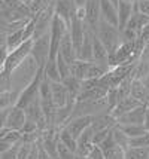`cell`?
Returning <instances> with one entry per match:
<instances>
[{"label": "cell", "instance_id": "1", "mask_svg": "<svg viewBox=\"0 0 149 159\" xmlns=\"http://www.w3.org/2000/svg\"><path fill=\"white\" fill-rule=\"evenodd\" d=\"M39 69H40V67L37 66V62H36L35 58L31 55L27 57V58L12 71V75H11L12 91H16V92L20 94V92L35 79V76L37 75Z\"/></svg>", "mask_w": 149, "mask_h": 159}, {"label": "cell", "instance_id": "2", "mask_svg": "<svg viewBox=\"0 0 149 159\" xmlns=\"http://www.w3.org/2000/svg\"><path fill=\"white\" fill-rule=\"evenodd\" d=\"M95 34L99 36V39L101 40V43L106 46L107 52H109V57L114 55L115 51L119 48V45L122 43L119 28L105 20H100L99 27L95 30Z\"/></svg>", "mask_w": 149, "mask_h": 159}, {"label": "cell", "instance_id": "3", "mask_svg": "<svg viewBox=\"0 0 149 159\" xmlns=\"http://www.w3.org/2000/svg\"><path fill=\"white\" fill-rule=\"evenodd\" d=\"M31 46H33V39H29L22 45H20L18 48H15L14 51H9L6 61H5V66H3V70L6 73H9V75H12V71L31 54Z\"/></svg>", "mask_w": 149, "mask_h": 159}, {"label": "cell", "instance_id": "4", "mask_svg": "<svg viewBox=\"0 0 149 159\" xmlns=\"http://www.w3.org/2000/svg\"><path fill=\"white\" fill-rule=\"evenodd\" d=\"M30 55L36 60L39 67H43V66L46 64V61L49 60V55H51L49 31L33 39V46H31V54H30Z\"/></svg>", "mask_w": 149, "mask_h": 159}, {"label": "cell", "instance_id": "5", "mask_svg": "<svg viewBox=\"0 0 149 159\" xmlns=\"http://www.w3.org/2000/svg\"><path fill=\"white\" fill-rule=\"evenodd\" d=\"M42 79H43V67H40L39 71H37V75L35 76V79L18 94V100H16L15 106H18L21 109H26L31 101H35L36 98H39V88H40Z\"/></svg>", "mask_w": 149, "mask_h": 159}, {"label": "cell", "instance_id": "6", "mask_svg": "<svg viewBox=\"0 0 149 159\" xmlns=\"http://www.w3.org/2000/svg\"><path fill=\"white\" fill-rule=\"evenodd\" d=\"M146 110H148V106L140 104L139 107L121 115L119 118L116 119V125H145Z\"/></svg>", "mask_w": 149, "mask_h": 159}, {"label": "cell", "instance_id": "7", "mask_svg": "<svg viewBox=\"0 0 149 159\" xmlns=\"http://www.w3.org/2000/svg\"><path fill=\"white\" fill-rule=\"evenodd\" d=\"M91 124H92L91 115H81V116H73V118L69 119L67 124L64 125V128L78 140L79 135L85 131L88 126H91Z\"/></svg>", "mask_w": 149, "mask_h": 159}, {"label": "cell", "instance_id": "8", "mask_svg": "<svg viewBox=\"0 0 149 159\" xmlns=\"http://www.w3.org/2000/svg\"><path fill=\"white\" fill-rule=\"evenodd\" d=\"M84 11H85V18H84V22H85L91 30H97L99 27V22L101 20V14H100V0H86V5L84 6Z\"/></svg>", "mask_w": 149, "mask_h": 159}, {"label": "cell", "instance_id": "9", "mask_svg": "<svg viewBox=\"0 0 149 159\" xmlns=\"http://www.w3.org/2000/svg\"><path fill=\"white\" fill-rule=\"evenodd\" d=\"M27 122V115L26 110L18 107V106H12L9 115H7V120H6V128L7 129H14V131H21L24 128V125Z\"/></svg>", "mask_w": 149, "mask_h": 159}, {"label": "cell", "instance_id": "10", "mask_svg": "<svg viewBox=\"0 0 149 159\" xmlns=\"http://www.w3.org/2000/svg\"><path fill=\"white\" fill-rule=\"evenodd\" d=\"M51 91H52V101L55 107H64L69 103L75 101L70 98V94L63 82H51Z\"/></svg>", "mask_w": 149, "mask_h": 159}, {"label": "cell", "instance_id": "11", "mask_svg": "<svg viewBox=\"0 0 149 159\" xmlns=\"http://www.w3.org/2000/svg\"><path fill=\"white\" fill-rule=\"evenodd\" d=\"M58 55H61L66 60V61L69 62V64H73L75 60H78V51L75 48V43L72 40L70 34H69V31L64 34V37L61 39V43H60V48H58Z\"/></svg>", "mask_w": 149, "mask_h": 159}, {"label": "cell", "instance_id": "12", "mask_svg": "<svg viewBox=\"0 0 149 159\" xmlns=\"http://www.w3.org/2000/svg\"><path fill=\"white\" fill-rule=\"evenodd\" d=\"M116 7H118V28L119 31H122L127 27L128 21L134 12V3L127 2V0H119Z\"/></svg>", "mask_w": 149, "mask_h": 159}, {"label": "cell", "instance_id": "13", "mask_svg": "<svg viewBox=\"0 0 149 159\" xmlns=\"http://www.w3.org/2000/svg\"><path fill=\"white\" fill-rule=\"evenodd\" d=\"M92 61L110 67V64H109V52H107L106 46L99 39V36L95 34V31H94V36H92Z\"/></svg>", "mask_w": 149, "mask_h": 159}, {"label": "cell", "instance_id": "14", "mask_svg": "<svg viewBox=\"0 0 149 159\" xmlns=\"http://www.w3.org/2000/svg\"><path fill=\"white\" fill-rule=\"evenodd\" d=\"M140 101H137L134 97H131V95H127V97H122L119 100V103L115 106L114 109H112V116H114L115 119H118L121 116V115H124V113H127V111L133 110V109H136V107H139L140 106Z\"/></svg>", "mask_w": 149, "mask_h": 159}, {"label": "cell", "instance_id": "15", "mask_svg": "<svg viewBox=\"0 0 149 159\" xmlns=\"http://www.w3.org/2000/svg\"><path fill=\"white\" fill-rule=\"evenodd\" d=\"M100 14L101 20L118 27V7L110 0H100Z\"/></svg>", "mask_w": 149, "mask_h": 159}, {"label": "cell", "instance_id": "16", "mask_svg": "<svg viewBox=\"0 0 149 159\" xmlns=\"http://www.w3.org/2000/svg\"><path fill=\"white\" fill-rule=\"evenodd\" d=\"M130 95L134 97L137 101H140L142 104H146L148 106L149 101V91L146 88V85L143 83V80L140 79H133L131 82V86H130Z\"/></svg>", "mask_w": 149, "mask_h": 159}, {"label": "cell", "instance_id": "17", "mask_svg": "<svg viewBox=\"0 0 149 159\" xmlns=\"http://www.w3.org/2000/svg\"><path fill=\"white\" fill-rule=\"evenodd\" d=\"M148 24H149V16L148 15H145V14H142V12H139L134 6V12H133V15H131V18H130V21H128V24H127V27L125 28L134 30L136 33L139 34V37H140L142 31L145 30V27H146Z\"/></svg>", "mask_w": 149, "mask_h": 159}, {"label": "cell", "instance_id": "18", "mask_svg": "<svg viewBox=\"0 0 149 159\" xmlns=\"http://www.w3.org/2000/svg\"><path fill=\"white\" fill-rule=\"evenodd\" d=\"M43 76L49 79L51 82H61V75L58 70V64L55 58H49L43 66Z\"/></svg>", "mask_w": 149, "mask_h": 159}, {"label": "cell", "instance_id": "19", "mask_svg": "<svg viewBox=\"0 0 149 159\" xmlns=\"http://www.w3.org/2000/svg\"><path fill=\"white\" fill-rule=\"evenodd\" d=\"M91 61H84V60H75V62L70 66L72 69V76L78 77L79 80H85L88 76V69H90Z\"/></svg>", "mask_w": 149, "mask_h": 159}, {"label": "cell", "instance_id": "20", "mask_svg": "<svg viewBox=\"0 0 149 159\" xmlns=\"http://www.w3.org/2000/svg\"><path fill=\"white\" fill-rule=\"evenodd\" d=\"M24 27H26V25H24ZM24 27L18 28V30H15V31L7 34V49H9V51H14L15 48H18V46L22 45L26 40H29V39L26 37Z\"/></svg>", "mask_w": 149, "mask_h": 159}, {"label": "cell", "instance_id": "21", "mask_svg": "<svg viewBox=\"0 0 149 159\" xmlns=\"http://www.w3.org/2000/svg\"><path fill=\"white\" fill-rule=\"evenodd\" d=\"M124 159H149V147H127Z\"/></svg>", "mask_w": 149, "mask_h": 159}, {"label": "cell", "instance_id": "22", "mask_svg": "<svg viewBox=\"0 0 149 159\" xmlns=\"http://www.w3.org/2000/svg\"><path fill=\"white\" fill-rule=\"evenodd\" d=\"M58 140H60L63 144L67 146L72 152L76 153V149H78V140L75 139V137H73V135H72L70 132L67 131L64 126L58 129Z\"/></svg>", "mask_w": 149, "mask_h": 159}, {"label": "cell", "instance_id": "23", "mask_svg": "<svg viewBox=\"0 0 149 159\" xmlns=\"http://www.w3.org/2000/svg\"><path fill=\"white\" fill-rule=\"evenodd\" d=\"M118 126L128 139H134V137H139L148 132V128L145 125H118Z\"/></svg>", "mask_w": 149, "mask_h": 159}, {"label": "cell", "instance_id": "24", "mask_svg": "<svg viewBox=\"0 0 149 159\" xmlns=\"http://www.w3.org/2000/svg\"><path fill=\"white\" fill-rule=\"evenodd\" d=\"M16 100H18V92L16 91H7L5 94H2L0 95V110L15 106Z\"/></svg>", "mask_w": 149, "mask_h": 159}, {"label": "cell", "instance_id": "25", "mask_svg": "<svg viewBox=\"0 0 149 159\" xmlns=\"http://www.w3.org/2000/svg\"><path fill=\"white\" fill-rule=\"evenodd\" d=\"M112 135H114L115 143L125 150V149L128 147V141H130V139H128L124 132H122V129H121L118 125H115V126H114V129H112Z\"/></svg>", "mask_w": 149, "mask_h": 159}, {"label": "cell", "instance_id": "26", "mask_svg": "<svg viewBox=\"0 0 149 159\" xmlns=\"http://www.w3.org/2000/svg\"><path fill=\"white\" fill-rule=\"evenodd\" d=\"M55 60H57V64H58V70H60V75H61V82H63L64 79H67L69 76H72V69H70V64L64 60L61 55L55 57Z\"/></svg>", "mask_w": 149, "mask_h": 159}, {"label": "cell", "instance_id": "27", "mask_svg": "<svg viewBox=\"0 0 149 159\" xmlns=\"http://www.w3.org/2000/svg\"><path fill=\"white\" fill-rule=\"evenodd\" d=\"M7 91H12V80H11V75L6 73L5 70L0 71V95L5 94Z\"/></svg>", "mask_w": 149, "mask_h": 159}, {"label": "cell", "instance_id": "28", "mask_svg": "<svg viewBox=\"0 0 149 159\" xmlns=\"http://www.w3.org/2000/svg\"><path fill=\"white\" fill-rule=\"evenodd\" d=\"M106 159H124V149L115 143L114 146H110L109 149L103 150Z\"/></svg>", "mask_w": 149, "mask_h": 159}, {"label": "cell", "instance_id": "29", "mask_svg": "<svg viewBox=\"0 0 149 159\" xmlns=\"http://www.w3.org/2000/svg\"><path fill=\"white\" fill-rule=\"evenodd\" d=\"M128 147H149V131L146 134H143V135L130 139Z\"/></svg>", "mask_w": 149, "mask_h": 159}, {"label": "cell", "instance_id": "30", "mask_svg": "<svg viewBox=\"0 0 149 159\" xmlns=\"http://www.w3.org/2000/svg\"><path fill=\"white\" fill-rule=\"evenodd\" d=\"M75 155H76V153L72 152L67 146L63 144V143L58 140V143H57V156H58V159H73L75 158Z\"/></svg>", "mask_w": 149, "mask_h": 159}, {"label": "cell", "instance_id": "31", "mask_svg": "<svg viewBox=\"0 0 149 159\" xmlns=\"http://www.w3.org/2000/svg\"><path fill=\"white\" fill-rule=\"evenodd\" d=\"M18 147H20V143L15 144L14 147H11L9 150L3 152L0 155V159H16V153H18Z\"/></svg>", "mask_w": 149, "mask_h": 159}, {"label": "cell", "instance_id": "32", "mask_svg": "<svg viewBox=\"0 0 149 159\" xmlns=\"http://www.w3.org/2000/svg\"><path fill=\"white\" fill-rule=\"evenodd\" d=\"M134 6L139 12H142V14L149 16V0H137L134 3Z\"/></svg>", "mask_w": 149, "mask_h": 159}, {"label": "cell", "instance_id": "33", "mask_svg": "<svg viewBox=\"0 0 149 159\" xmlns=\"http://www.w3.org/2000/svg\"><path fill=\"white\" fill-rule=\"evenodd\" d=\"M86 159H106V156H105V152L101 150L100 146H94V149L91 150Z\"/></svg>", "mask_w": 149, "mask_h": 159}, {"label": "cell", "instance_id": "34", "mask_svg": "<svg viewBox=\"0 0 149 159\" xmlns=\"http://www.w3.org/2000/svg\"><path fill=\"white\" fill-rule=\"evenodd\" d=\"M9 110H11V107H7V109H3V110H0V131L6 128V120H7V115H9Z\"/></svg>", "mask_w": 149, "mask_h": 159}, {"label": "cell", "instance_id": "35", "mask_svg": "<svg viewBox=\"0 0 149 159\" xmlns=\"http://www.w3.org/2000/svg\"><path fill=\"white\" fill-rule=\"evenodd\" d=\"M37 143H39V141H37ZM37 159H52L49 156V153L46 152L42 146H40V143H39V158H37Z\"/></svg>", "mask_w": 149, "mask_h": 159}, {"label": "cell", "instance_id": "36", "mask_svg": "<svg viewBox=\"0 0 149 159\" xmlns=\"http://www.w3.org/2000/svg\"><path fill=\"white\" fill-rule=\"evenodd\" d=\"M7 48V34L0 33V49Z\"/></svg>", "mask_w": 149, "mask_h": 159}, {"label": "cell", "instance_id": "37", "mask_svg": "<svg viewBox=\"0 0 149 159\" xmlns=\"http://www.w3.org/2000/svg\"><path fill=\"white\" fill-rule=\"evenodd\" d=\"M75 2V5H76V7H84L86 5V0H73Z\"/></svg>", "mask_w": 149, "mask_h": 159}, {"label": "cell", "instance_id": "38", "mask_svg": "<svg viewBox=\"0 0 149 159\" xmlns=\"http://www.w3.org/2000/svg\"><path fill=\"white\" fill-rule=\"evenodd\" d=\"M145 126L148 128V131H149V106H148V110H146V119H145Z\"/></svg>", "mask_w": 149, "mask_h": 159}, {"label": "cell", "instance_id": "39", "mask_svg": "<svg viewBox=\"0 0 149 159\" xmlns=\"http://www.w3.org/2000/svg\"><path fill=\"white\" fill-rule=\"evenodd\" d=\"M3 9H6V3L3 0H0V11H3Z\"/></svg>", "mask_w": 149, "mask_h": 159}, {"label": "cell", "instance_id": "40", "mask_svg": "<svg viewBox=\"0 0 149 159\" xmlns=\"http://www.w3.org/2000/svg\"><path fill=\"white\" fill-rule=\"evenodd\" d=\"M73 159H86V158H84V156H79V155H75V158Z\"/></svg>", "mask_w": 149, "mask_h": 159}, {"label": "cell", "instance_id": "41", "mask_svg": "<svg viewBox=\"0 0 149 159\" xmlns=\"http://www.w3.org/2000/svg\"><path fill=\"white\" fill-rule=\"evenodd\" d=\"M127 2H131V3H136L137 0H127Z\"/></svg>", "mask_w": 149, "mask_h": 159}]
</instances>
